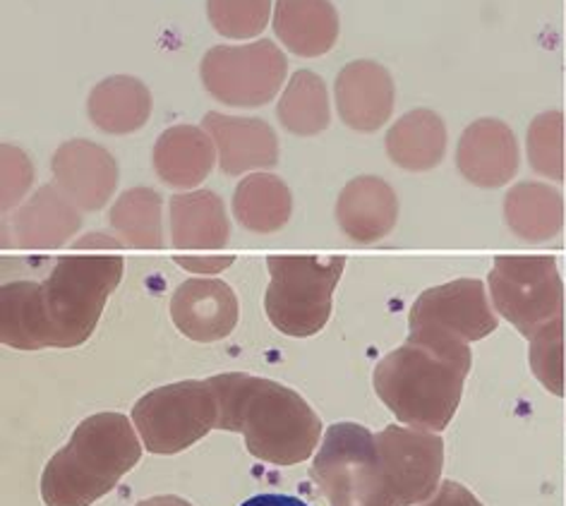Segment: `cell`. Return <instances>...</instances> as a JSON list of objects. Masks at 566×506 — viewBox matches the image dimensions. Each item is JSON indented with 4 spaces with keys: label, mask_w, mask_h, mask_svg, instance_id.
Returning a JSON list of instances; mask_svg holds the SVG:
<instances>
[{
    "label": "cell",
    "mask_w": 566,
    "mask_h": 506,
    "mask_svg": "<svg viewBox=\"0 0 566 506\" xmlns=\"http://www.w3.org/2000/svg\"><path fill=\"white\" fill-rule=\"evenodd\" d=\"M473 368L471 346L437 331H410L373 372L379 401L408 428L442 432L454 420Z\"/></svg>",
    "instance_id": "cell-1"
},
{
    "label": "cell",
    "mask_w": 566,
    "mask_h": 506,
    "mask_svg": "<svg viewBox=\"0 0 566 506\" xmlns=\"http://www.w3.org/2000/svg\"><path fill=\"white\" fill-rule=\"evenodd\" d=\"M207 382L219 403L217 430L243 434L254 458L295 466L317 452L322 420L298 391L245 372L214 375Z\"/></svg>",
    "instance_id": "cell-2"
},
{
    "label": "cell",
    "mask_w": 566,
    "mask_h": 506,
    "mask_svg": "<svg viewBox=\"0 0 566 506\" xmlns=\"http://www.w3.org/2000/svg\"><path fill=\"white\" fill-rule=\"evenodd\" d=\"M142 458L139 434L123 413H96L75 428L73 438L41 473L46 506H92L120 483Z\"/></svg>",
    "instance_id": "cell-3"
},
{
    "label": "cell",
    "mask_w": 566,
    "mask_h": 506,
    "mask_svg": "<svg viewBox=\"0 0 566 506\" xmlns=\"http://www.w3.org/2000/svg\"><path fill=\"white\" fill-rule=\"evenodd\" d=\"M125 272L120 255H65L36 281V305L49 348H77L90 341L111 293Z\"/></svg>",
    "instance_id": "cell-4"
},
{
    "label": "cell",
    "mask_w": 566,
    "mask_h": 506,
    "mask_svg": "<svg viewBox=\"0 0 566 506\" xmlns=\"http://www.w3.org/2000/svg\"><path fill=\"white\" fill-rule=\"evenodd\" d=\"M266 270L272 281L264 295V310L274 329L293 339H307L327 327L346 257L272 255L266 257Z\"/></svg>",
    "instance_id": "cell-5"
},
{
    "label": "cell",
    "mask_w": 566,
    "mask_h": 506,
    "mask_svg": "<svg viewBox=\"0 0 566 506\" xmlns=\"http://www.w3.org/2000/svg\"><path fill=\"white\" fill-rule=\"evenodd\" d=\"M310 473L329 506H399L387 487L375 434L358 423H334L324 432Z\"/></svg>",
    "instance_id": "cell-6"
},
{
    "label": "cell",
    "mask_w": 566,
    "mask_h": 506,
    "mask_svg": "<svg viewBox=\"0 0 566 506\" xmlns=\"http://www.w3.org/2000/svg\"><path fill=\"white\" fill-rule=\"evenodd\" d=\"M133 425L149 454H180L217 430V393L207 379L159 387L133 405Z\"/></svg>",
    "instance_id": "cell-7"
},
{
    "label": "cell",
    "mask_w": 566,
    "mask_h": 506,
    "mask_svg": "<svg viewBox=\"0 0 566 506\" xmlns=\"http://www.w3.org/2000/svg\"><path fill=\"white\" fill-rule=\"evenodd\" d=\"M492 307L523 339L564 315V284L552 255H500L488 274Z\"/></svg>",
    "instance_id": "cell-8"
},
{
    "label": "cell",
    "mask_w": 566,
    "mask_h": 506,
    "mask_svg": "<svg viewBox=\"0 0 566 506\" xmlns=\"http://www.w3.org/2000/svg\"><path fill=\"white\" fill-rule=\"evenodd\" d=\"M289 75V59L269 39L243 46H214L205 53L200 77L223 106L258 108L274 102Z\"/></svg>",
    "instance_id": "cell-9"
},
{
    "label": "cell",
    "mask_w": 566,
    "mask_h": 506,
    "mask_svg": "<svg viewBox=\"0 0 566 506\" xmlns=\"http://www.w3.org/2000/svg\"><path fill=\"white\" fill-rule=\"evenodd\" d=\"M375 442L396 504L420 506L440 489L444 471V440L440 434L408 425H387Z\"/></svg>",
    "instance_id": "cell-10"
},
{
    "label": "cell",
    "mask_w": 566,
    "mask_h": 506,
    "mask_svg": "<svg viewBox=\"0 0 566 506\" xmlns=\"http://www.w3.org/2000/svg\"><path fill=\"white\" fill-rule=\"evenodd\" d=\"M497 327L500 317L492 310L485 284L478 278H457L428 288L408 313L410 331H437L463 344L485 339Z\"/></svg>",
    "instance_id": "cell-11"
},
{
    "label": "cell",
    "mask_w": 566,
    "mask_h": 506,
    "mask_svg": "<svg viewBox=\"0 0 566 506\" xmlns=\"http://www.w3.org/2000/svg\"><path fill=\"white\" fill-rule=\"evenodd\" d=\"M51 171L82 212H98L118 188V164L113 154L90 139H70L53 154Z\"/></svg>",
    "instance_id": "cell-12"
},
{
    "label": "cell",
    "mask_w": 566,
    "mask_h": 506,
    "mask_svg": "<svg viewBox=\"0 0 566 506\" xmlns=\"http://www.w3.org/2000/svg\"><path fill=\"white\" fill-rule=\"evenodd\" d=\"M238 298L233 288L219 278H188L171 298L176 329L197 344H214L238 325Z\"/></svg>",
    "instance_id": "cell-13"
},
{
    "label": "cell",
    "mask_w": 566,
    "mask_h": 506,
    "mask_svg": "<svg viewBox=\"0 0 566 506\" xmlns=\"http://www.w3.org/2000/svg\"><path fill=\"white\" fill-rule=\"evenodd\" d=\"M521 154L514 130L504 120L480 118L463 130L457 149L461 176L475 188H504L518 173Z\"/></svg>",
    "instance_id": "cell-14"
},
{
    "label": "cell",
    "mask_w": 566,
    "mask_h": 506,
    "mask_svg": "<svg viewBox=\"0 0 566 506\" xmlns=\"http://www.w3.org/2000/svg\"><path fill=\"white\" fill-rule=\"evenodd\" d=\"M336 110L356 133H377L394 114L396 87L385 65L353 61L336 75Z\"/></svg>",
    "instance_id": "cell-15"
},
{
    "label": "cell",
    "mask_w": 566,
    "mask_h": 506,
    "mask_svg": "<svg viewBox=\"0 0 566 506\" xmlns=\"http://www.w3.org/2000/svg\"><path fill=\"white\" fill-rule=\"evenodd\" d=\"M202 128L214 139L219 166L226 176H243L279 164V137L262 118H238L211 110L205 116Z\"/></svg>",
    "instance_id": "cell-16"
},
{
    "label": "cell",
    "mask_w": 566,
    "mask_h": 506,
    "mask_svg": "<svg viewBox=\"0 0 566 506\" xmlns=\"http://www.w3.org/2000/svg\"><path fill=\"white\" fill-rule=\"evenodd\" d=\"M338 229L353 243L370 245L387 238L399 221V197L387 180L377 176H358L338 194Z\"/></svg>",
    "instance_id": "cell-17"
},
{
    "label": "cell",
    "mask_w": 566,
    "mask_h": 506,
    "mask_svg": "<svg viewBox=\"0 0 566 506\" xmlns=\"http://www.w3.org/2000/svg\"><path fill=\"white\" fill-rule=\"evenodd\" d=\"M80 229V207L59 186H41L12 217L15 241L24 250L61 247Z\"/></svg>",
    "instance_id": "cell-18"
},
{
    "label": "cell",
    "mask_w": 566,
    "mask_h": 506,
    "mask_svg": "<svg viewBox=\"0 0 566 506\" xmlns=\"http://www.w3.org/2000/svg\"><path fill=\"white\" fill-rule=\"evenodd\" d=\"M217 145L205 128L174 125L154 145V171L166 186L192 190L209 178L217 164Z\"/></svg>",
    "instance_id": "cell-19"
},
{
    "label": "cell",
    "mask_w": 566,
    "mask_h": 506,
    "mask_svg": "<svg viewBox=\"0 0 566 506\" xmlns=\"http://www.w3.org/2000/svg\"><path fill=\"white\" fill-rule=\"evenodd\" d=\"M272 27L281 44L301 59L329 53L342 32L332 0H276Z\"/></svg>",
    "instance_id": "cell-20"
},
{
    "label": "cell",
    "mask_w": 566,
    "mask_h": 506,
    "mask_svg": "<svg viewBox=\"0 0 566 506\" xmlns=\"http://www.w3.org/2000/svg\"><path fill=\"white\" fill-rule=\"evenodd\" d=\"M171 209V241L180 250H217L231 238V221L217 192H178L168 202Z\"/></svg>",
    "instance_id": "cell-21"
},
{
    "label": "cell",
    "mask_w": 566,
    "mask_h": 506,
    "mask_svg": "<svg viewBox=\"0 0 566 506\" xmlns=\"http://www.w3.org/2000/svg\"><path fill=\"white\" fill-rule=\"evenodd\" d=\"M87 114L106 135H133L151 118V92L145 82L130 75L106 77L92 89Z\"/></svg>",
    "instance_id": "cell-22"
},
{
    "label": "cell",
    "mask_w": 566,
    "mask_h": 506,
    "mask_svg": "<svg viewBox=\"0 0 566 506\" xmlns=\"http://www.w3.org/2000/svg\"><path fill=\"white\" fill-rule=\"evenodd\" d=\"M387 157L403 171H432L447 154L444 120L430 108L408 110L385 137Z\"/></svg>",
    "instance_id": "cell-23"
},
{
    "label": "cell",
    "mask_w": 566,
    "mask_h": 506,
    "mask_svg": "<svg viewBox=\"0 0 566 506\" xmlns=\"http://www.w3.org/2000/svg\"><path fill=\"white\" fill-rule=\"evenodd\" d=\"M504 221L521 241H552L564 229V194L547 182H518L504 197Z\"/></svg>",
    "instance_id": "cell-24"
},
{
    "label": "cell",
    "mask_w": 566,
    "mask_h": 506,
    "mask_svg": "<svg viewBox=\"0 0 566 506\" xmlns=\"http://www.w3.org/2000/svg\"><path fill=\"white\" fill-rule=\"evenodd\" d=\"M293 212V194L274 173H250L233 192V217L252 233H276Z\"/></svg>",
    "instance_id": "cell-25"
},
{
    "label": "cell",
    "mask_w": 566,
    "mask_h": 506,
    "mask_svg": "<svg viewBox=\"0 0 566 506\" xmlns=\"http://www.w3.org/2000/svg\"><path fill=\"white\" fill-rule=\"evenodd\" d=\"M276 118L283 128L298 137H315L327 130L332 123L327 82L313 70L293 73L276 104Z\"/></svg>",
    "instance_id": "cell-26"
},
{
    "label": "cell",
    "mask_w": 566,
    "mask_h": 506,
    "mask_svg": "<svg viewBox=\"0 0 566 506\" xmlns=\"http://www.w3.org/2000/svg\"><path fill=\"white\" fill-rule=\"evenodd\" d=\"M164 200L151 188L125 190L108 212L111 229L127 247L161 250L164 247Z\"/></svg>",
    "instance_id": "cell-27"
},
{
    "label": "cell",
    "mask_w": 566,
    "mask_h": 506,
    "mask_svg": "<svg viewBox=\"0 0 566 506\" xmlns=\"http://www.w3.org/2000/svg\"><path fill=\"white\" fill-rule=\"evenodd\" d=\"M528 164L537 176L547 180H564V114L545 110L528 125L526 135Z\"/></svg>",
    "instance_id": "cell-28"
},
{
    "label": "cell",
    "mask_w": 566,
    "mask_h": 506,
    "mask_svg": "<svg viewBox=\"0 0 566 506\" xmlns=\"http://www.w3.org/2000/svg\"><path fill=\"white\" fill-rule=\"evenodd\" d=\"M207 15L221 36L243 41L266 30L272 0H207Z\"/></svg>",
    "instance_id": "cell-29"
},
{
    "label": "cell",
    "mask_w": 566,
    "mask_h": 506,
    "mask_svg": "<svg viewBox=\"0 0 566 506\" xmlns=\"http://www.w3.org/2000/svg\"><path fill=\"white\" fill-rule=\"evenodd\" d=\"M528 344V362L537 382L555 397H564V315L552 319Z\"/></svg>",
    "instance_id": "cell-30"
},
{
    "label": "cell",
    "mask_w": 566,
    "mask_h": 506,
    "mask_svg": "<svg viewBox=\"0 0 566 506\" xmlns=\"http://www.w3.org/2000/svg\"><path fill=\"white\" fill-rule=\"evenodd\" d=\"M0 159H3V212L8 214L30 192L34 182V164L15 145L0 147Z\"/></svg>",
    "instance_id": "cell-31"
},
{
    "label": "cell",
    "mask_w": 566,
    "mask_h": 506,
    "mask_svg": "<svg viewBox=\"0 0 566 506\" xmlns=\"http://www.w3.org/2000/svg\"><path fill=\"white\" fill-rule=\"evenodd\" d=\"M420 506H483V504H480V499L473 495V492L465 489L461 483L442 481L440 489H437L434 495Z\"/></svg>",
    "instance_id": "cell-32"
},
{
    "label": "cell",
    "mask_w": 566,
    "mask_h": 506,
    "mask_svg": "<svg viewBox=\"0 0 566 506\" xmlns=\"http://www.w3.org/2000/svg\"><path fill=\"white\" fill-rule=\"evenodd\" d=\"M174 262L180 266V270L192 272V274H202V276H214L221 274L223 270L235 262L233 255H217V257H190V255H176Z\"/></svg>",
    "instance_id": "cell-33"
},
{
    "label": "cell",
    "mask_w": 566,
    "mask_h": 506,
    "mask_svg": "<svg viewBox=\"0 0 566 506\" xmlns=\"http://www.w3.org/2000/svg\"><path fill=\"white\" fill-rule=\"evenodd\" d=\"M125 243L120 238H113L106 233H90L82 235L80 241H75V250H120Z\"/></svg>",
    "instance_id": "cell-34"
},
{
    "label": "cell",
    "mask_w": 566,
    "mask_h": 506,
    "mask_svg": "<svg viewBox=\"0 0 566 506\" xmlns=\"http://www.w3.org/2000/svg\"><path fill=\"white\" fill-rule=\"evenodd\" d=\"M240 506H307L303 499L291 495H258Z\"/></svg>",
    "instance_id": "cell-35"
},
{
    "label": "cell",
    "mask_w": 566,
    "mask_h": 506,
    "mask_svg": "<svg viewBox=\"0 0 566 506\" xmlns=\"http://www.w3.org/2000/svg\"><path fill=\"white\" fill-rule=\"evenodd\" d=\"M137 506H192V504L176 495H159V497H149L145 502H139Z\"/></svg>",
    "instance_id": "cell-36"
}]
</instances>
